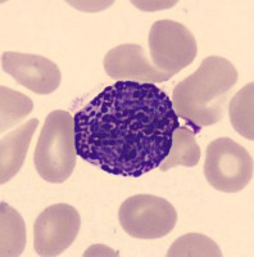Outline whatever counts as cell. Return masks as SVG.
<instances>
[{
    "mask_svg": "<svg viewBox=\"0 0 254 257\" xmlns=\"http://www.w3.org/2000/svg\"><path fill=\"white\" fill-rule=\"evenodd\" d=\"M73 118L77 156L125 178H140L161 166L180 126L163 90L134 81L104 88Z\"/></svg>",
    "mask_w": 254,
    "mask_h": 257,
    "instance_id": "obj_1",
    "label": "cell"
},
{
    "mask_svg": "<svg viewBox=\"0 0 254 257\" xmlns=\"http://www.w3.org/2000/svg\"><path fill=\"white\" fill-rule=\"evenodd\" d=\"M237 82V71L228 59L210 56L198 70L178 82L172 93V107L198 134L204 126L214 125L225 116L228 94Z\"/></svg>",
    "mask_w": 254,
    "mask_h": 257,
    "instance_id": "obj_2",
    "label": "cell"
},
{
    "mask_svg": "<svg viewBox=\"0 0 254 257\" xmlns=\"http://www.w3.org/2000/svg\"><path fill=\"white\" fill-rule=\"evenodd\" d=\"M75 118L70 112H50L39 135L34 164L41 179L52 184L65 183L76 167Z\"/></svg>",
    "mask_w": 254,
    "mask_h": 257,
    "instance_id": "obj_3",
    "label": "cell"
},
{
    "mask_svg": "<svg viewBox=\"0 0 254 257\" xmlns=\"http://www.w3.org/2000/svg\"><path fill=\"white\" fill-rule=\"evenodd\" d=\"M253 157L230 138L210 142L205 151L204 175L208 184L222 193H237L253 179Z\"/></svg>",
    "mask_w": 254,
    "mask_h": 257,
    "instance_id": "obj_4",
    "label": "cell"
},
{
    "mask_svg": "<svg viewBox=\"0 0 254 257\" xmlns=\"http://www.w3.org/2000/svg\"><path fill=\"white\" fill-rule=\"evenodd\" d=\"M118 219L123 230L136 239H158L173 230L177 212L167 199L136 194L122 202Z\"/></svg>",
    "mask_w": 254,
    "mask_h": 257,
    "instance_id": "obj_5",
    "label": "cell"
},
{
    "mask_svg": "<svg viewBox=\"0 0 254 257\" xmlns=\"http://www.w3.org/2000/svg\"><path fill=\"white\" fill-rule=\"evenodd\" d=\"M149 49L155 68L175 76L193 63L198 45L191 31L184 25L161 20L155 21L150 29Z\"/></svg>",
    "mask_w": 254,
    "mask_h": 257,
    "instance_id": "obj_6",
    "label": "cell"
},
{
    "mask_svg": "<svg viewBox=\"0 0 254 257\" xmlns=\"http://www.w3.org/2000/svg\"><path fill=\"white\" fill-rule=\"evenodd\" d=\"M81 226L73 206L57 203L45 208L34 224V247L39 256L56 257L75 242Z\"/></svg>",
    "mask_w": 254,
    "mask_h": 257,
    "instance_id": "obj_7",
    "label": "cell"
},
{
    "mask_svg": "<svg viewBox=\"0 0 254 257\" xmlns=\"http://www.w3.org/2000/svg\"><path fill=\"white\" fill-rule=\"evenodd\" d=\"M2 68L18 84L40 95L54 93L61 84L62 75L58 66L50 59L36 54L3 53Z\"/></svg>",
    "mask_w": 254,
    "mask_h": 257,
    "instance_id": "obj_8",
    "label": "cell"
},
{
    "mask_svg": "<svg viewBox=\"0 0 254 257\" xmlns=\"http://www.w3.org/2000/svg\"><path fill=\"white\" fill-rule=\"evenodd\" d=\"M104 70L117 81L157 84L168 81L171 75L155 68L146 52L139 44H122L109 50L104 57Z\"/></svg>",
    "mask_w": 254,
    "mask_h": 257,
    "instance_id": "obj_9",
    "label": "cell"
},
{
    "mask_svg": "<svg viewBox=\"0 0 254 257\" xmlns=\"http://www.w3.org/2000/svg\"><path fill=\"white\" fill-rule=\"evenodd\" d=\"M39 120L31 118L2 138L0 144V183L6 184L18 174L29 152Z\"/></svg>",
    "mask_w": 254,
    "mask_h": 257,
    "instance_id": "obj_10",
    "label": "cell"
},
{
    "mask_svg": "<svg viewBox=\"0 0 254 257\" xmlns=\"http://www.w3.org/2000/svg\"><path fill=\"white\" fill-rule=\"evenodd\" d=\"M27 243L24 217L6 202L0 203V256L18 257Z\"/></svg>",
    "mask_w": 254,
    "mask_h": 257,
    "instance_id": "obj_11",
    "label": "cell"
},
{
    "mask_svg": "<svg viewBox=\"0 0 254 257\" xmlns=\"http://www.w3.org/2000/svg\"><path fill=\"white\" fill-rule=\"evenodd\" d=\"M200 160V148L195 141V134L187 126H178L173 132L172 146L168 156L159 166L162 173L177 166L194 167Z\"/></svg>",
    "mask_w": 254,
    "mask_h": 257,
    "instance_id": "obj_12",
    "label": "cell"
},
{
    "mask_svg": "<svg viewBox=\"0 0 254 257\" xmlns=\"http://www.w3.org/2000/svg\"><path fill=\"white\" fill-rule=\"evenodd\" d=\"M230 121L235 132L248 141H254V82L240 89L230 100Z\"/></svg>",
    "mask_w": 254,
    "mask_h": 257,
    "instance_id": "obj_13",
    "label": "cell"
},
{
    "mask_svg": "<svg viewBox=\"0 0 254 257\" xmlns=\"http://www.w3.org/2000/svg\"><path fill=\"white\" fill-rule=\"evenodd\" d=\"M34 109V102L20 91L12 90L8 86H0V132L13 127Z\"/></svg>",
    "mask_w": 254,
    "mask_h": 257,
    "instance_id": "obj_14",
    "label": "cell"
},
{
    "mask_svg": "<svg viewBox=\"0 0 254 257\" xmlns=\"http://www.w3.org/2000/svg\"><path fill=\"white\" fill-rule=\"evenodd\" d=\"M167 257H221L217 243L204 234L189 233L178 237L169 247Z\"/></svg>",
    "mask_w": 254,
    "mask_h": 257,
    "instance_id": "obj_15",
    "label": "cell"
}]
</instances>
